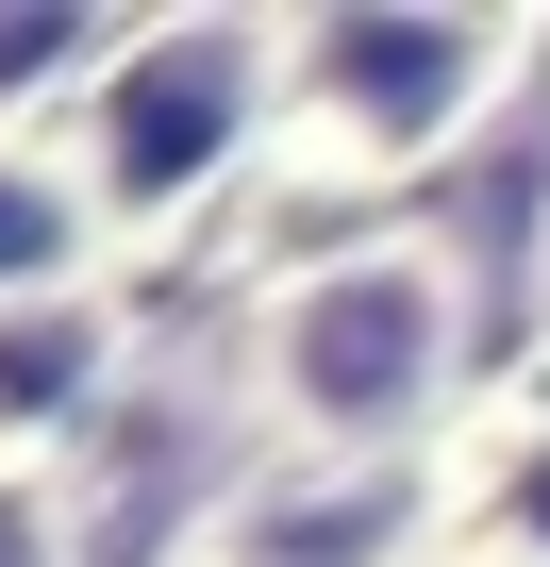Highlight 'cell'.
Returning <instances> with one entry per match:
<instances>
[{"instance_id":"obj_1","label":"cell","mask_w":550,"mask_h":567,"mask_svg":"<svg viewBox=\"0 0 550 567\" xmlns=\"http://www.w3.org/2000/svg\"><path fill=\"white\" fill-rule=\"evenodd\" d=\"M450 401H467L450 234H334L250 301V417L284 467H401Z\"/></svg>"},{"instance_id":"obj_2","label":"cell","mask_w":550,"mask_h":567,"mask_svg":"<svg viewBox=\"0 0 550 567\" xmlns=\"http://www.w3.org/2000/svg\"><path fill=\"white\" fill-rule=\"evenodd\" d=\"M267 134H284V18H134L101 101L68 117V167L101 184L117 250H151L200 200H234Z\"/></svg>"},{"instance_id":"obj_3","label":"cell","mask_w":550,"mask_h":567,"mask_svg":"<svg viewBox=\"0 0 550 567\" xmlns=\"http://www.w3.org/2000/svg\"><path fill=\"white\" fill-rule=\"evenodd\" d=\"M533 68V18H467V0H401V18H284V151L301 184H401L467 151Z\"/></svg>"},{"instance_id":"obj_4","label":"cell","mask_w":550,"mask_h":567,"mask_svg":"<svg viewBox=\"0 0 550 567\" xmlns=\"http://www.w3.org/2000/svg\"><path fill=\"white\" fill-rule=\"evenodd\" d=\"M101 250H117V217H101V184L68 167V134H0V318L84 301Z\"/></svg>"},{"instance_id":"obj_5","label":"cell","mask_w":550,"mask_h":567,"mask_svg":"<svg viewBox=\"0 0 550 567\" xmlns=\"http://www.w3.org/2000/svg\"><path fill=\"white\" fill-rule=\"evenodd\" d=\"M401 550V467H301L284 501H234L217 567H384Z\"/></svg>"},{"instance_id":"obj_6","label":"cell","mask_w":550,"mask_h":567,"mask_svg":"<svg viewBox=\"0 0 550 567\" xmlns=\"http://www.w3.org/2000/svg\"><path fill=\"white\" fill-rule=\"evenodd\" d=\"M117 51H134V18H84V0H0V134L51 117V101L84 117Z\"/></svg>"},{"instance_id":"obj_7","label":"cell","mask_w":550,"mask_h":567,"mask_svg":"<svg viewBox=\"0 0 550 567\" xmlns=\"http://www.w3.org/2000/svg\"><path fill=\"white\" fill-rule=\"evenodd\" d=\"M84 384H101V301H51V318H0V451H51Z\"/></svg>"},{"instance_id":"obj_8","label":"cell","mask_w":550,"mask_h":567,"mask_svg":"<svg viewBox=\"0 0 550 567\" xmlns=\"http://www.w3.org/2000/svg\"><path fill=\"white\" fill-rule=\"evenodd\" d=\"M0 567H84V517H68L51 451H0Z\"/></svg>"},{"instance_id":"obj_9","label":"cell","mask_w":550,"mask_h":567,"mask_svg":"<svg viewBox=\"0 0 550 567\" xmlns=\"http://www.w3.org/2000/svg\"><path fill=\"white\" fill-rule=\"evenodd\" d=\"M417 567H533V550H417Z\"/></svg>"},{"instance_id":"obj_10","label":"cell","mask_w":550,"mask_h":567,"mask_svg":"<svg viewBox=\"0 0 550 567\" xmlns=\"http://www.w3.org/2000/svg\"><path fill=\"white\" fill-rule=\"evenodd\" d=\"M184 567H217V550H184Z\"/></svg>"}]
</instances>
